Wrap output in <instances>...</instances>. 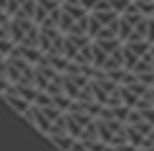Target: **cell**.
I'll list each match as a JSON object with an SVG mask.
<instances>
[{
	"label": "cell",
	"instance_id": "1",
	"mask_svg": "<svg viewBox=\"0 0 154 151\" xmlns=\"http://www.w3.org/2000/svg\"><path fill=\"white\" fill-rule=\"evenodd\" d=\"M86 25H88V10H83L79 3H63L61 5L56 28H58L63 35L66 33H86Z\"/></svg>",
	"mask_w": 154,
	"mask_h": 151
},
{
	"label": "cell",
	"instance_id": "2",
	"mask_svg": "<svg viewBox=\"0 0 154 151\" xmlns=\"http://www.w3.org/2000/svg\"><path fill=\"white\" fill-rule=\"evenodd\" d=\"M8 35L15 46H35L38 48V25L30 18H10Z\"/></svg>",
	"mask_w": 154,
	"mask_h": 151
},
{
	"label": "cell",
	"instance_id": "3",
	"mask_svg": "<svg viewBox=\"0 0 154 151\" xmlns=\"http://www.w3.org/2000/svg\"><path fill=\"white\" fill-rule=\"evenodd\" d=\"M38 50L43 55H63V33L58 28H38Z\"/></svg>",
	"mask_w": 154,
	"mask_h": 151
},
{
	"label": "cell",
	"instance_id": "4",
	"mask_svg": "<svg viewBox=\"0 0 154 151\" xmlns=\"http://www.w3.org/2000/svg\"><path fill=\"white\" fill-rule=\"evenodd\" d=\"M23 118H25V121H30V123H33V126H35L38 131H41L43 136L48 134V129H51V121H48L46 116H43V111L38 108V106H33V103H30V106H28V111L23 113Z\"/></svg>",
	"mask_w": 154,
	"mask_h": 151
},
{
	"label": "cell",
	"instance_id": "5",
	"mask_svg": "<svg viewBox=\"0 0 154 151\" xmlns=\"http://www.w3.org/2000/svg\"><path fill=\"white\" fill-rule=\"evenodd\" d=\"M3 98H5V103H8V106H10V108L15 111V113H20V116H23L25 111H28V106H30V103H28V101H25L23 96H18V93L13 91V83H10V88H8V91L3 93Z\"/></svg>",
	"mask_w": 154,
	"mask_h": 151
},
{
	"label": "cell",
	"instance_id": "6",
	"mask_svg": "<svg viewBox=\"0 0 154 151\" xmlns=\"http://www.w3.org/2000/svg\"><path fill=\"white\" fill-rule=\"evenodd\" d=\"M13 91L18 93V96H23L28 103H33V98H35V93H38V88L33 83H13Z\"/></svg>",
	"mask_w": 154,
	"mask_h": 151
},
{
	"label": "cell",
	"instance_id": "7",
	"mask_svg": "<svg viewBox=\"0 0 154 151\" xmlns=\"http://www.w3.org/2000/svg\"><path fill=\"white\" fill-rule=\"evenodd\" d=\"M48 138H51V144H56V149H58V151H71L73 138L68 136V134H53V136H48Z\"/></svg>",
	"mask_w": 154,
	"mask_h": 151
},
{
	"label": "cell",
	"instance_id": "8",
	"mask_svg": "<svg viewBox=\"0 0 154 151\" xmlns=\"http://www.w3.org/2000/svg\"><path fill=\"white\" fill-rule=\"evenodd\" d=\"M124 86L129 88V91H131L137 98H144L146 93H149V86H146V83H142L139 78H134V81H129V83H124Z\"/></svg>",
	"mask_w": 154,
	"mask_h": 151
},
{
	"label": "cell",
	"instance_id": "9",
	"mask_svg": "<svg viewBox=\"0 0 154 151\" xmlns=\"http://www.w3.org/2000/svg\"><path fill=\"white\" fill-rule=\"evenodd\" d=\"M106 55H109L106 50H101V48L91 40V66H94V68H101V66H104V61H106Z\"/></svg>",
	"mask_w": 154,
	"mask_h": 151
},
{
	"label": "cell",
	"instance_id": "10",
	"mask_svg": "<svg viewBox=\"0 0 154 151\" xmlns=\"http://www.w3.org/2000/svg\"><path fill=\"white\" fill-rule=\"evenodd\" d=\"M94 43H96L101 50H106V53H111V50L121 48V40H119V38H101V40H94Z\"/></svg>",
	"mask_w": 154,
	"mask_h": 151
},
{
	"label": "cell",
	"instance_id": "11",
	"mask_svg": "<svg viewBox=\"0 0 154 151\" xmlns=\"http://www.w3.org/2000/svg\"><path fill=\"white\" fill-rule=\"evenodd\" d=\"M126 126H131V129H134V131H139L142 136H149L152 131H154V126H152V123H146L144 118H142V121H137V123H126Z\"/></svg>",
	"mask_w": 154,
	"mask_h": 151
},
{
	"label": "cell",
	"instance_id": "12",
	"mask_svg": "<svg viewBox=\"0 0 154 151\" xmlns=\"http://www.w3.org/2000/svg\"><path fill=\"white\" fill-rule=\"evenodd\" d=\"M106 3H109V8L116 13V15H121V13H124V10L131 5V0H106Z\"/></svg>",
	"mask_w": 154,
	"mask_h": 151
},
{
	"label": "cell",
	"instance_id": "13",
	"mask_svg": "<svg viewBox=\"0 0 154 151\" xmlns=\"http://www.w3.org/2000/svg\"><path fill=\"white\" fill-rule=\"evenodd\" d=\"M8 23H10V15L0 8V38H10L8 35Z\"/></svg>",
	"mask_w": 154,
	"mask_h": 151
},
{
	"label": "cell",
	"instance_id": "14",
	"mask_svg": "<svg viewBox=\"0 0 154 151\" xmlns=\"http://www.w3.org/2000/svg\"><path fill=\"white\" fill-rule=\"evenodd\" d=\"M139 113H142V118H144L146 123H152V126H154V106H146V108H142Z\"/></svg>",
	"mask_w": 154,
	"mask_h": 151
},
{
	"label": "cell",
	"instance_id": "15",
	"mask_svg": "<svg viewBox=\"0 0 154 151\" xmlns=\"http://www.w3.org/2000/svg\"><path fill=\"white\" fill-rule=\"evenodd\" d=\"M76 3H79L83 10H88V13H91V10L96 8V5H99V0H76Z\"/></svg>",
	"mask_w": 154,
	"mask_h": 151
},
{
	"label": "cell",
	"instance_id": "16",
	"mask_svg": "<svg viewBox=\"0 0 154 151\" xmlns=\"http://www.w3.org/2000/svg\"><path fill=\"white\" fill-rule=\"evenodd\" d=\"M71 151H86V144H83L81 138H73V144H71Z\"/></svg>",
	"mask_w": 154,
	"mask_h": 151
},
{
	"label": "cell",
	"instance_id": "17",
	"mask_svg": "<svg viewBox=\"0 0 154 151\" xmlns=\"http://www.w3.org/2000/svg\"><path fill=\"white\" fill-rule=\"evenodd\" d=\"M146 98H149V103L154 106V88H149V93H146Z\"/></svg>",
	"mask_w": 154,
	"mask_h": 151
},
{
	"label": "cell",
	"instance_id": "18",
	"mask_svg": "<svg viewBox=\"0 0 154 151\" xmlns=\"http://www.w3.org/2000/svg\"><path fill=\"white\" fill-rule=\"evenodd\" d=\"M134 3H149V0H134Z\"/></svg>",
	"mask_w": 154,
	"mask_h": 151
},
{
	"label": "cell",
	"instance_id": "19",
	"mask_svg": "<svg viewBox=\"0 0 154 151\" xmlns=\"http://www.w3.org/2000/svg\"><path fill=\"white\" fill-rule=\"evenodd\" d=\"M0 8H5V0H0Z\"/></svg>",
	"mask_w": 154,
	"mask_h": 151
}]
</instances>
